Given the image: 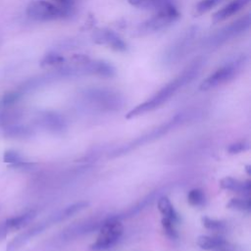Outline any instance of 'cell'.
I'll use <instances>...</instances> for the list:
<instances>
[{"label": "cell", "mask_w": 251, "mask_h": 251, "mask_svg": "<svg viewBox=\"0 0 251 251\" xmlns=\"http://www.w3.org/2000/svg\"><path fill=\"white\" fill-rule=\"evenodd\" d=\"M205 60L202 57H198L194 59L186 68L179 74L176 77H175L173 80L168 82L165 86H163L157 93H155L150 99L147 101L139 104L132 110H130L126 118L131 119L133 117L142 115L146 112L152 111L165 102H167L178 89L186 85L187 83L191 82L200 73L201 68L204 65Z\"/></svg>", "instance_id": "1"}, {"label": "cell", "mask_w": 251, "mask_h": 251, "mask_svg": "<svg viewBox=\"0 0 251 251\" xmlns=\"http://www.w3.org/2000/svg\"><path fill=\"white\" fill-rule=\"evenodd\" d=\"M179 17L180 14L177 9L175 7V5H171L163 10L156 12V14L151 18L139 24L135 27L132 35L134 37H143L153 34L169 27L174 23H176Z\"/></svg>", "instance_id": "2"}, {"label": "cell", "mask_w": 251, "mask_h": 251, "mask_svg": "<svg viewBox=\"0 0 251 251\" xmlns=\"http://www.w3.org/2000/svg\"><path fill=\"white\" fill-rule=\"evenodd\" d=\"M250 15H245L223 26L203 41V48L214 50L221 47L225 43L245 32L250 27Z\"/></svg>", "instance_id": "3"}, {"label": "cell", "mask_w": 251, "mask_h": 251, "mask_svg": "<svg viewBox=\"0 0 251 251\" xmlns=\"http://www.w3.org/2000/svg\"><path fill=\"white\" fill-rule=\"evenodd\" d=\"M246 64V57L240 56L237 59L226 63L213 74L207 76L199 85V89L202 91L210 90L223 85L230 80H232L241 71V69Z\"/></svg>", "instance_id": "4"}, {"label": "cell", "mask_w": 251, "mask_h": 251, "mask_svg": "<svg viewBox=\"0 0 251 251\" xmlns=\"http://www.w3.org/2000/svg\"><path fill=\"white\" fill-rule=\"evenodd\" d=\"M198 34L197 26H190L184 30L172 44L166 49L162 62L165 66H172L179 62L191 48Z\"/></svg>", "instance_id": "5"}, {"label": "cell", "mask_w": 251, "mask_h": 251, "mask_svg": "<svg viewBox=\"0 0 251 251\" xmlns=\"http://www.w3.org/2000/svg\"><path fill=\"white\" fill-rule=\"evenodd\" d=\"M25 12L29 19L37 22L57 21L70 17L63 8L45 0L31 1L27 5Z\"/></svg>", "instance_id": "6"}, {"label": "cell", "mask_w": 251, "mask_h": 251, "mask_svg": "<svg viewBox=\"0 0 251 251\" xmlns=\"http://www.w3.org/2000/svg\"><path fill=\"white\" fill-rule=\"evenodd\" d=\"M123 225L116 219L112 218L103 223L96 241L91 245L94 251H103L111 248L120 239L123 234Z\"/></svg>", "instance_id": "7"}, {"label": "cell", "mask_w": 251, "mask_h": 251, "mask_svg": "<svg viewBox=\"0 0 251 251\" xmlns=\"http://www.w3.org/2000/svg\"><path fill=\"white\" fill-rule=\"evenodd\" d=\"M92 41L97 45H104L117 52H126V43L113 30L108 28H97L91 34Z\"/></svg>", "instance_id": "8"}, {"label": "cell", "mask_w": 251, "mask_h": 251, "mask_svg": "<svg viewBox=\"0 0 251 251\" xmlns=\"http://www.w3.org/2000/svg\"><path fill=\"white\" fill-rule=\"evenodd\" d=\"M84 98L89 100L92 104H96L100 107H117L121 103V98L118 93L108 89H88L84 93Z\"/></svg>", "instance_id": "9"}, {"label": "cell", "mask_w": 251, "mask_h": 251, "mask_svg": "<svg viewBox=\"0 0 251 251\" xmlns=\"http://www.w3.org/2000/svg\"><path fill=\"white\" fill-rule=\"evenodd\" d=\"M51 223H54L53 218H50V219H48V220H46L44 222H41V223L33 226L32 227L28 228L27 230L18 234L14 239H12L7 244L6 250L7 251H17L22 246H24L29 239H31L35 235L39 234L40 232H42L49 225H51Z\"/></svg>", "instance_id": "10"}, {"label": "cell", "mask_w": 251, "mask_h": 251, "mask_svg": "<svg viewBox=\"0 0 251 251\" xmlns=\"http://www.w3.org/2000/svg\"><path fill=\"white\" fill-rule=\"evenodd\" d=\"M249 2L250 0H231L226 5H225L213 14L211 18L212 24L216 25L226 21V19L241 11Z\"/></svg>", "instance_id": "11"}, {"label": "cell", "mask_w": 251, "mask_h": 251, "mask_svg": "<svg viewBox=\"0 0 251 251\" xmlns=\"http://www.w3.org/2000/svg\"><path fill=\"white\" fill-rule=\"evenodd\" d=\"M220 185L224 189L235 191L238 193H243L245 195H248L251 190V182L249 180L247 181H240L238 179H235L230 176L224 177L220 181Z\"/></svg>", "instance_id": "12"}, {"label": "cell", "mask_w": 251, "mask_h": 251, "mask_svg": "<svg viewBox=\"0 0 251 251\" xmlns=\"http://www.w3.org/2000/svg\"><path fill=\"white\" fill-rule=\"evenodd\" d=\"M127 2L135 8L156 12L174 5L173 0H127Z\"/></svg>", "instance_id": "13"}, {"label": "cell", "mask_w": 251, "mask_h": 251, "mask_svg": "<svg viewBox=\"0 0 251 251\" xmlns=\"http://www.w3.org/2000/svg\"><path fill=\"white\" fill-rule=\"evenodd\" d=\"M2 134L7 138H24L32 134L31 128L24 125L13 123L1 127Z\"/></svg>", "instance_id": "14"}, {"label": "cell", "mask_w": 251, "mask_h": 251, "mask_svg": "<svg viewBox=\"0 0 251 251\" xmlns=\"http://www.w3.org/2000/svg\"><path fill=\"white\" fill-rule=\"evenodd\" d=\"M35 215H36L35 211H28L19 216L9 218L6 220V222L10 226L11 230H17L27 226L35 218Z\"/></svg>", "instance_id": "15"}, {"label": "cell", "mask_w": 251, "mask_h": 251, "mask_svg": "<svg viewBox=\"0 0 251 251\" xmlns=\"http://www.w3.org/2000/svg\"><path fill=\"white\" fill-rule=\"evenodd\" d=\"M197 244L204 250H216L224 245L226 241L221 237H214L209 235H200L197 238Z\"/></svg>", "instance_id": "16"}, {"label": "cell", "mask_w": 251, "mask_h": 251, "mask_svg": "<svg viewBox=\"0 0 251 251\" xmlns=\"http://www.w3.org/2000/svg\"><path fill=\"white\" fill-rule=\"evenodd\" d=\"M65 63L66 59L63 57V55L56 52H49L40 60V66L42 68H57Z\"/></svg>", "instance_id": "17"}, {"label": "cell", "mask_w": 251, "mask_h": 251, "mask_svg": "<svg viewBox=\"0 0 251 251\" xmlns=\"http://www.w3.org/2000/svg\"><path fill=\"white\" fill-rule=\"evenodd\" d=\"M37 123L40 126H42L46 128H49V129H58L63 125L60 117L57 116L56 114H52V113L42 114L41 116H39Z\"/></svg>", "instance_id": "18"}, {"label": "cell", "mask_w": 251, "mask_h": 251, "mask_svg": "<svg viewBox=\"0 0 251 251\" xmlns=\"http://www.w3.org/2000/svg\"><path fill=\"white\" fill-rule=\"evenodd\" d=\"M158 209H159L160 213L164 216V218H167L173 222L176 221V219H177L176 213L168 197H162L159 199Z\"/></svg>", "instance_id": "19"}, {"label": "cell", "mask_w": 251, "mask_h": 251, "mask_svg": "<svg viewBox=\"0 0 251 251\" xmlns=\"http://www.w3.org/2000/svg\"><path fill=\"white\" fill-rule=\"evenodd\" d=\"M223 1L224 0H201L194 6L192 15L193 17H200L211 11Z\"/></svg>", "instance_id": "20"}, {"label": "cell", "mask_w": 251, "mask_h": 251, "mask_svg": "<svg viewBox=\"0 0 251 251\" xmlns=\"http://www.w3.org/2000/svg\"><path fill=\"white\" fill-rule=\"evenodd\" d=\"M88 205L87 202H78V203H75V204H73L67 208H65L60 214H57L55 216V219H56V222L58 221H61L63 219H66L74 214H75L76 212L82 210L83 208H85L86 206Z\"/></svg>", "instance_id": "21"}, {"label": "cell", "mask_w": 251, "mask_h": 251, "mask_svg": "<svg viewBox=\"0 0 251 251\" xmlns=\"http://www.w3.org/2000/svg\"><path fill=\"white\" fill-rule=\"evenodd\" d=\"M25 160V159L24 158V156L16 150H7L3 154V161L5 163L9 164L10 167L14 166L16 164H19Z\"/></svg>", "instance_id": "22"}, {"label": "cell", "mask_w": 251, "mask_h": 251, "mask_svg": "<svg viewBox=\"0 0 251 251\" xmlns=\"http://www.w3.org/2000/svg\"><path fill=\"white\" fill-rule=\"evenodd\" d=\"M227 208L238 210V211H247L250 209V201L247 199H241V198H232L227 203Z\"/></svg>", "instance_id": "23"}, {"label": "cell", "mask_w": 251, "mask_h": 251, "mask_svg": "<svg viewBox=\"0 0 251 251\" xmlns=\"http://www.w3.org/2000/svg\"><path fill=\"white\" fill-rule=\"evenodd\" d=\"M204 193L201 189H192L188 192V195H187V200L188 202L193 205V206H199L201 205L203 202H204Z\"/></svg>", "instance_id": "24"}, {"label": "cell", "mask_w": 251, "mask_h": 251, "mask_svg": "<svg viewBox=\"0 0 251 251\" xmlns=\"http://www.w3.org/2000/svg\"><path fill=\"white\" fill-rule=\"evenodd\" d=\"M202 224L206 228L212 229V230H219L224 227V224L222 222L214 220V219H210L208 217L202 218Z\"/></svg>", "instance_id": "25"}, {"label": "cell", "mask_w": 251, "mask_h": 251, "mask_svg": "<svg viewBox=\"0 0 251 251\" xmlns=\"http://www.w3.org/2000/svg\"><path fill=\"white\" fill-rule=\"evenodd\" d=\"M162 224H163V226H164V228H165V230H166L168 235H170L172 237H175L176 235V230H175V228L173 226V224H174L173 221H171V220H169L167 218H163Z\"/></svg>", "instance_id": "26"}, {"label": "cell", "mask_w": 251, "mask_h": 251, "mask_svg": "<svg viewBox=\"0 0 251 251\" xmlns=\"http://www.w3.org/2000/svg\"><path fill=\"white\" fill-rule=\"evenodd\" d=\"M61 8H63L70 16L74 10V0H55Z\"/></svg>", "instance_id": "27"}, {"label": "cell", "mask_w": 251, "mask_h": 251, "mask_svg": "<svg viewBox=\"0 0 251 251\" xmlns=\"http://www.w3.org/2000/svg\"><path fill=\"white\" fill-rule=\"evenodd\" d=\"M247 148V145L243 142H237V143H233L231 144L228 148H227V151L231 154H234V153H239L241 151H244L245 149Z\"/></svg>", "instance_id": "28"}, {"label": "cell", "mask_w": 251, "mask_h": 251, "mask_svg": "<svg viewBox=\"0 0 251 251\" xmlns=\"http://www.w3.org/2000/svg\"><path fill=\"white\" fill-rule=\"evenodd\" d=\"M10 231H12V230H11L10 226H8L6 220L3 221L2 223H0V240L5 238Z\"/></svg>", "instance_id": "29"}]
</instances>
